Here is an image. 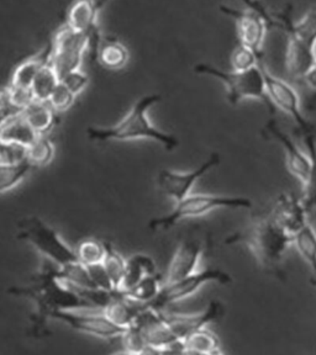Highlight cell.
Returning a JSON list of instances; mask_svg holds the SVG:
<instances>
[{"label":"cell","instance_id":"f35d334b","mask_svg":"<svg viewBox=\"0 0 316 355\" xmlns=\"http://www.w3.org/2000/svg\"><path fill=\"white\" fill-rule=\"evenodd\" d=\"M26 161V148L17 144L0 142V163L14 164Z\"/></svg>","mask_w":316,"mask_h":355},{"label":"cell","instance_id":"1f68e13d","mask_svg":"<svg viewBox=\"0 0 316 355\" xmlns=\"http://www.w3.org/2000/svg\"><path fill=\"white\" fill-rule=\"evenodd\" d=\"M101 264L104 266L108 277L110 279L113 288L119 291L122 277L125 272L126 259L114 247H111L110 244H106V257L101 261Z\"/></svg>","mask_w":316,"mask_h":355},{"label":"cell","instance_id":"ac0fdd59","mask_svg":"<svg viewBox=\"0 0 316 355\" xmlns=\"http://www.w3.org/2000/svg\"><path fill=\"white\" fill-rule=\"evenodd\" d=\"M144 306L128 299L126 295L120 291L101 311L111 322L126 329L138 318Z\"/></svg>","mask_w":316,"mask_h":355},{"label":"cell","instance_id":"603a6c76","mask_svg":"<svg viewBox=\"0 0 316 355\" xmlns=\"http://www.w3.org/2000/svg\"><path fill=\"white\" fill-rule=\"evenodd\" d=\"M20 114L40 136L47 135L55 125L56 111L51 107L49 101L33 100Z\"/></svg>","mask_w":316,"mask_h":355},{"label":"cell","instance_id":"f1b7e54d","mask_svg":"<svg viewBox=\"0 0 316 355\" xmlns=\"http://www.w3.org/2000/svg\"><path fill=\"white\" fill-rule=\"evenodd\" d=\"M293 244L316 277V231L314 227L308 223L306 227L301 228L293 237Z\"/></svg>","mask_w":316,"mask_h":355},{"label":"cell","instance_id":"b9f144b4","mask_svg":"<svg viewBox=\"0 0 316 355\" xmlns=\"http://www.w3.org/2000/svg\"><path fill=\"white\" fill-rule=\"evenodd\" d=\"M303 80L315 92L316 94V58L314 64L311 66L310 71L308 72V74H306V78Z\"/></svg>","mask_w":316,"mask_h":355},{"label":"cell","instance_id":"e0dca14e","mask_svg":"<svg viewBox=\"0 0 316 355\" xmlns=\"http://www.w3.org/2000/svg\"><path fill=\"white\" fill-rule=\"evenodd\" d=\"M266 131L268 135L281 144L285 152V162L289 173L293 174L299 182L306 180V174L309 171V157L300 150L299 147L294 144V141L284 132L282 128L278 126L276 121L267 123Z\"/></svg>","mask_w":316,"mask_h":355},{"label":"cell","instance_id":"52a82bcc","mask_svg":"<svg viewBox=\"0 0 316 355\" xmlns=\"http://www.w3.org/2000/svg\"><path fill=\"white\" fill-rule=\"evenodd\" d=\"M209 283L228 285L233 283V277L228 272H224L217 268H206L200 272L195 270L194 272L189 274L188 277L177 280L174 283L163 284L157 297L146 306H150L155 310L162 311L171 304L194 295L201 286Z\"/></svg>","mask_w":316,"mask_h":355},{"label":"cell","instance_id":"9c48e42d","mask_svg":"<svg viewBox=\"0 0 316 355\" xmlns=\"http://www.w3.org/2000/svg\"><path fill=\"white\" fill-rule=\"evenodd\" d=\"M262 74L266 84V93L273 107L281 109L287 115L294 120L297 126L301 133L315 131L316 128L303 114L300 106L299 95L295 89L281 78L274 77L272 73L267 69L263 61H260Z\"/></svg>","mask_w":316,"mask_h":355},{"label":"cell","instance_id":"277c9868","mask_svg":"<svg viewBox=\"0 0 316 355\" xmlns=\"http://www.w3.org/2000/svg\"><path fill=\"white\" fill-rule=\"evenodd\" d=\"M193 71L199 76H208L222 82L226 87V99L230 105H238L242 100L256 99L268 106L271 112H274V107L267 96L260 63L247 71H224L209 63L200 62L193 67Z\"/></svg>","mask_w":316,"mask_h":355},{"label":"cell","instance_id":"44dd1931","mask_svg":"<svg viewBox=\"0 0 316 355\" xmlns=\"http://www.w3.org/2000/svg\"><path fill=\"white\" fill-rule=\"evenodd\" d=\"M306 147V155L309 157V171L306 180L303 182L304 193L301 202L306 212L316 210V130L310 132L301 133Z\"/></svg>","mask_w":316,"mask_h":355},{"label":"cell","instance_id":"74e56055","mask_svg":"<svg viewBox=\"0 0 316 355\" xmlns=\"http://www.w3.org/2000/svg\"><path fill=\"white\" fill-rule=\"evenodd\" d=\"M61 82L73 95L82 94L89 85V76L81 68L61 78Z\"/></svg>","mask_w":316,"mask_h":355},{"label":"cell","instance_id":"d590c367","mask_svg":"<svg viewBox=\"0 0 316 355\" xmlns=\"http://www.w3.org/2000/svg\"><path fill=\"white\" fill-rule=\"evenodd\" d=\"M4 92H6V99L9 101V104L17 112H22L35 100L31 88H20V87L10 85Z\"/></svg>","mask_w":316,"mask_h":355},{"label":"cell","instance_id":"3957f363","mask_svg":"<svg viewBox=\"0 0 316 355\" xmlns=\"http://www.w3.org/2000/svg\"><path fill=\"white\" fill-rule=\"evenodd\" d=\"M11 293L33 300L39 309L40 321L57 311L94 310L76 288L62 279L57 268H47L33 277L28 286L14 288Z\"/></svg>","mask_w":316,"mask_h":355},{"label":"cell","instance_id":"9a60e30c","mask_svg":"<svg viewBox=\"0 0 316 355\" xmlns=\"http://www.w3.org/2000/svg\"><path fill=\"white\" fill-rule=\"evenodd\" d=\"M224 309L220 302L211 301L204 311L192 315H163L168 327L178 339H183L190 333L206 327L211 322H215L222 317Z\"/></svg>","mask_w":316,"mask_h":355},{"label":"cell","instance_id":"5b68a950","mask_svg":"<svg viewBox=\"0 0 316 355\" xmlns=\"http://www.w3.org/2000/svg\"><path fill=\"white\" fill-rule=\"evenodd\" d=\"M253 206L252 200L244 196H225L215 194H189L179 201H176V206L169 214L165 216L157 217L151 220L149 227L152 231H166L174 227L178 222L185 218L204 216L211 211L219 209H233L249 210Z\"/></svg>","mask_w":316,"mask_h":355},{"label":"cell","instance_id":"cb8c5ba5","mask_svg":"<svg viewBox=\"0 0 316 355\" xmlns=\"http://www.w3.org/2000/svg\"><path fill=\"white\" fill-rule=\"evenodd\" d=\"M183 340V353L193 354H220L222 340L217 334L206 327L188 334Z\"/></svg>","mask_w":316,"mask_h":355},{"label":"cell","instance_id":"d6a6232c","mask_svg":"<svg viewBox=\"0 0 316 355\" xmlns=\"http://www.w3.org/2000/svg\"><path fill=\"white\" fill-rule=\"evenodd\" d=\"M76 252H77L78 259L81 263H83L84 266H94V264H99L104 259L106 243H103L98 239H85L78 244Z\"/></svg>","mask_w":316,"mask_h":355},{"label":"cell","instance_id":"484cf974","mask_svg":"<svg viewBox=\"0 0 316 355\" xmlns=\"http://www.w3.org/2000/svg\"><path fill=\"white\" fill-rule=\"evenodd\" d=\"M162 285H163V279L157 272H155V274L144 277L131 290H128L126 293H122V294L126 295L128 299L133 300L139 304L149 305L161 291Z\"/></svg>","mask_w":316,"mask_h":355},{"label":"cell","instance_id":"7bdbcfd3","mask_svg":"<svg viewBox=\"0 0 316 355\" xmlns=\"http://www.w3.org/2000/svg\"><path fill=\"white\" fill-rule=\"evenodd\" d=\"M13 116L9 110L6 109V106L3 105L1 103H0V126L4 123V122L9 119V117Z\"/></svg>","mask_w":316,"mask_h":355},{"label":"cell","instance_id":"83f0119b","mask_svg":"<svg viewBox=\"0 0 316 355\" xmlns=\"http://www.w3.org/2000/svg\"><path fill=\"white\" fill-rule=\"evenodd\" d=\"M55 144L46 135H41L26 148V162L33 168H42L55 158Z\"/></svg>","mask_w":316,"mask_h":355},{"label":"cell","instance_id":"2e32d148","mask_svg":"<svg viewBox=\"0 0 316 355\" xmlns=\"http://www.w3.org/2000/svg\"><path fill=\"white\" fill-rule=\"evenodd\" d=\"M293 6L288 4L283 12L278 14V25L284 28L287 36L298 41L308 50L315 51L316 47V9L308 11L299 21H293Z\"/></svg>","mask_w":316,"mask_h":355},{"label":"cell","instance_id":"7a4b0ae2","mask_svg":"<svg viewBox=\"0 0 316 355\" xmlns=\"http://www.w3.org/2000/svg\"><path fill=\"white\" fill-rule=\"evenodd\" d=\"M225 243L228 245L244 244L263 272L282 280L284 277L282 269L284 254L289 245L293 244V237L284 232L267 215L252 222L244 230L230 234L225 239Z\"/></svg>","mask_w":316,"mask_h":355},{"label":"cell","instance_id":"f546056e","mask_svg":"<svg viewBox=\"0 0 316 355\" xmlns=\"http://www.w3.org/2000/svg\"><path fill=\"white\" fill-rule=\"evenodd\" d=\"M33 166L28 162L24 161L14 164L0 163V194L17 188L24 182Z\"/></svg>","mask_w":316,"mask_h":355},{"label":"cell","instance_id":"4fadbf2b","mask_svg":"<svg viewBox=\"0 0 316 355\" xmlns=\"http://www.w3.org/2000/svg\"><path fill=\"white\" fill-rule=\"evenodd\" d=\"M306 215L301 200L292 194L279 195L268 214L274 223L292 237L308 225Z\"/></svg>","mask_w":316,"mask_h":355},{"label":"cell","instance_id":"4dcf8cb0","mask_svg":"<svg viewBox=\"0 0 316 355\" xmlns=\"http://www.w3.org/2000/svg\"><path fill=\"white\" fill-rule=\"evenodd\" d=\"M49 61H50V57L42 58L41 55H39V57H33V58H28L26 61L22 62L20 66H17L15 72L13 74L10 85L20 87V88H31L33 79L36 78L42 66Z\"/></svg>","mask_w":316,"mask_h":355},{"label":"cell","instance_id":"6da1fadb","mask_svg":"<svg viewBox=\"0 0 316 355\" xmlns=\"http://www.w3.org/2000/svg\"><path fill=\"white\" fill-rule=\"evenodd\" d=\"M161 94H149L140 98L128 114L120 121L109 128H89V139L95 142H128L138 139H149L161 144L168 152H172L179 146L174 135L165 132L149 119V111L152 106L161 103Z\"/></svg>","mask_w":316,"mask_h":355},{"label":"cell","instance_id":"d4e9b609","mask_svg":"<svg viewBox=\"0 0 316 355\" xmlns=\"http://www.w3.org/2000/svg\"><path fill=\"white\" fill-rule=\"evenodd\" d=\"M61 79L52 67L50 61L42 66L38 73L36 78L33 79V85H31V92H33L35 100H41V101H49L51 94L53 90L57 88Z\"/></svg>","mask_w":316,"mask_h":355},{"label":"cell","instance_id":"d6986e66","mask_svg":"<svg viewBox=\"0 0 316 355\" xmlns=\"http://www.w3.org/2000/svg\"><path fill=\"white\" fill-rule=\"evenodd\" d=\"M39 136L22 114L13 115L0 126V142L4 144H17L28 148Z\"/></svg>","mask_w":316,"mask_h":355},{"label":"cell","instance_id":"836d02e7","mask_svg":"<svg viewBox=\"0 0 316 355\" xmlns=\"http://www.w3.org/2000/svg\"><path fill=\"white\" fill-rule=\"evenodd\" d=\"M124 352L128 354H144L149 353V345L146 343L144 334L135 324L126 328L122 334Z\"/></svg>","mask_w":316,"mask_h":355},{"label":"cell","instance_id":"ffe728a7","mask_svg":"<svg viewBox=\"0 0 316 355\" xmlns=\"http://www.w3.org/2000/svg\"><path fill=\"white\" fill-rule=\"evenodd\" d=\"M98 12L99 8L95 6L93 0H78L69 10L67 25L77 31L87 33L92 39L97 30Z\"/></svg>","mask_w":316,"mask_h":355},{"label":"cell","instance_id":"7402d4cb","mask_svg":"<svg viewBox=\"0 0 316 355\" xmlns=\"http://www.w3.org/2000/svg\"><path fill=\"white\" fill-rule=\"evenodd\" d=\"M155 272L156 263L150 255L141 254V253L131 255L128 259H126L125 272H124L119 291L126 293L136 284H139L144 277Z\"/></svg>","mask_w":316,"mask_h":355},{"label":"cell","instance_id":"8d00e7d4","mask_svg":"<svg viewBox=\"0 0 316 355\" xmlns=\"http://www.w3.org/2000/svg\"><path fill=\"white\" fill-rule=\"evenodd\" d=\"M76 95H73L68 89L60 82L49 99V104L56 112H65L72 107L76 101Z\"/></svg>","mask_w":316,"mask_h":355},{"label":"cell","instance_id":"e575fe53","mask_svg":"<svg viewBox=\"0 0 316 355\" xmlns=\"http://www.w3.org/2000/svg\"><path fill=\"white\" fill-rule=\"evenodd\" d=\"M261 58L244 44H239L231 55V67L235 71H247L257 66Z\"/></svg>","mask_w":316,"mask_h":355},{"label":"cell","instance_id":"60d3db41","mask_svg":"<svg viewBox=\"0 0 316 355\" xmlns=\"http://www.w3.org/2000/svg\"><path fill=\"white\" fill-rule=\"evenodd\" d=\"M244 3V6L247 8V10L255 11L257 14H260L261 17H265L268 24L271 25V28L279 26L278 25L277 17H273L272 14L268 11L266 6L262 4L258 0H241Z\"/></svg>","mask_w":316,"mask_h":355},{"label":"cell","instance_id":"5bb4252c","mask_svg":"<svg viewBox=\"0 0 316 355\" xmlns=\"http://www.w3.org/2000/svg\"><path fill=\"white\" fill-rule=\"evenodd\" d=\"M204 243L198 237H187L178 244L173 254L163 284H171L188 277L197 270Z\"/></svg>","mask_w":316,"mask_h":355},{"label":"cell","instance_id":"30bf717a","mask_svg":"<svg viewBox=\"0 0 316 355\" xmlns=\"http://www.w3.org/2000/svg\"><path fill=\"white\" fill-rule=\"evenodd\" d=\"M51 320L65 323L76 332L100 339L120 338L125 328L115 324L103 313L87 312V310L57 311L50 316Z\"/></svg>","mask_w":316,"mask_h":355},{"label":"cell","instance_id":"4316f807","mask_svg":"<svg viewBox=\"0 0 316 355\" xmlns=\"http://www.w3.org/2000/svg\"><path fill=\"white\" fill-rule=\"evenodd\" d=\"M98 58L108 69L119 71L128 64L130 55L125 44L119 41H108L98 51Z\"/></svg>","mask_w":316,"mask_h":355},{"label":"cell","instance_id":"ab89813d","mask_svg":"<svg viewBox=\"0 0 316 355\" xmlns=\"http://www.w3.org/2000/svg\"><path fill=\"white\" fill-rule=\"evenodd\" d=\"M88 268L89 277L94 284L97 288H103V290H115L113 288L110 283V279L106 274V269L101 263L94 264V266H87Z\"/></svg>","mask_w":316,"mask_h":355},{"label":"cell","instance_id":"8992f818","mask_svg":"<svg viewBox=\"0 0 316 355\" xmlns=\"http://www.w3.org/2000/svg\"><path fill=\"white\" fill-rule=\"evenodd\" d=\"M19 237L28 242L33 250L50 261L57 269L73 264L78 259L77 252L60 232L38 217H28L20 222Z\"/></svg>","mask_w":316,"mask_h":355},{"label":"cell","instance_id":"8fae6325","mask_svg":"<svg viewBox=\"0 0 316 355\" xmlns=\"http://www.w3.org/2000/svg\"><path fill=\"white\" fill-rule=\"evenodd\" d=\"M219 9L222 14L231 17L236 22L240 44L253 51L260 58H263V44L266 33L271 25L265 17L255 11H241L231 6H220Z\"/></svg>","mask_w":316,"mask_h":355},{"label":"cell","instance_id":"7c38bea8","mask_svg":"<svg viewBox=\"0 0 316 355\" xmlns=\"http://www.w3.org/2000/svg\"><path fill=\"white\" fill-rule=\"evenodd\" d=\"M219 163L220 155L219 153H213L203 164H200L192 172H174L169 169H163L158 174V187L163 194L169 196L174 201H179L190 194L192 188L200 178L213 171Z\"/></svg>","mask_w":316,"mask_h":355},{"label":"cell","instance_id":"ba28073f","mask_svg":"<svg viewBox=\"0 0 316 355\" xmlns=\"http://www.w3.org/2000/svg\"><path fill=\"white\" fill-rule=\"evenodd\" d=\"M89 46L90 37L87 33L77 31L68 25L58 31L50 55V63L60 79L82 67Z\"/></svg>","mask_w":316,"mask_h":355}]
</instances>
